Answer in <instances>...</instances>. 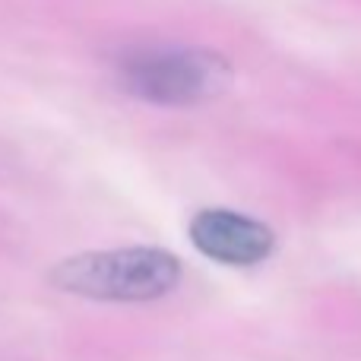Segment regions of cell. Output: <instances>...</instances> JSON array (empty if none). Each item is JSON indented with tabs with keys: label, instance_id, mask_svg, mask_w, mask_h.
<instances>
[{
	"label": "cell",
	"instance_id": "cell-1",
	"mask_svg": "<svg viewBox=\"0 0 361 361\" xmlns=\"http://www.w3.org/2000/svg\"><path fill=\"white\" fill-rule=\"evenodd\" d=\"M180 279V257L156 244L82 250L48 269L51 288L99 305H149L175 292Z\"/></svg>",
	"mask_w": 361,
	"mask_h": 361
},
{
	"label": "cell",
	"instance_id": "cell-2",
	"mask_svg": "<svg viewBox=\"0 0 361 361\" xmlns=\"http://www.w3.org/2000/svg\"><path fill=\"white\" fill-rule=\"evenodd\" d=\"M121 89L156 108H197L231 86V63L197 44H143L114 63Z\"/></svg>",
	"mask_w": 361,
	"mask_h": 361
},
{
	"label": "cell",
	"instance_id": "cell-3",
	"mask_svg": "<svg viewBox=\"0 0 361 361\" xmlns=\"http://www.w3.org/2000/svg\"><path fill=\"white\" fill-rule=\"evenodd\" d=\"M187 238L203 257L225 267H257L276 250V235L260 219L235 209H200L187 225Z\"/></svg>",
	"mask_w": 361,
	"mask_h": 361
}]
</instances>
